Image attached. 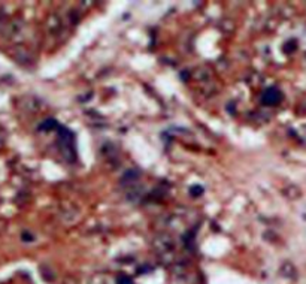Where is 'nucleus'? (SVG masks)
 <instances>
[{"label":"nucleus","instance_id":"f257e3e1","mask_svg":"<svg viewBox=\"0 0 306 284\" xmlns=\"http://www.w3.org/2000/svg\"><path fill=\"white\" fill-rule=\"evenodd\" d=\"M281 99H282V94H281L279 90L276 89L266 90L264 94H263V97H261V100H263L264 105H276V104L281 102Z\"/></svg>","mask_w":306,"mask_h":284},{"label":"nucleus","instance_id":"f03ea898","mask_svg":"<svg viewBox=\"0 0 306 284\" xmlns=\"http://www.w3.org/2000/svg\"><path fill=\"white\" fill-rule=\"evenodd\" d=\"M190 192H191V195L193 196H199L203 193V189H202V187H199V186H193V187L190 189Z\"/></svg>","mask_w":306,"mask_h":284},{"label":"nucleus","instance_id":"7ed1b4c3","mask_svg":"<svg viewBox=\"0 0 306 284\" xmlns=\"http://www.w3.org/2000/svg\"><path fill=\"white\" fill-rule=\"evenodd\" d=\"M118 284H133L132 283V278L126 277V275H121L118 278Z\"/></svg>","mask_w":306,"mask_h":284}]
</instances>
